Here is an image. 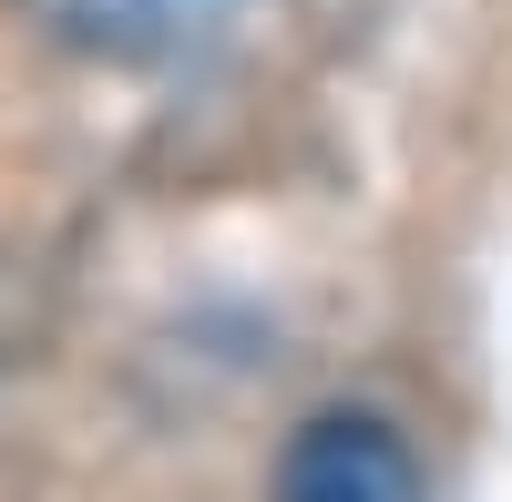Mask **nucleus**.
<instances>
[{
	"instance_id": "2",
	"label": "nucleus",
	"mask_w": 512,
	"mask_h": 502,
	"mask_svg": "<svg viewBox=\"0 0 512 502\" xmlns=\"http://www.w3.org/2000/svg\"><path fill=\"white\" fill-rule=\"evenodd\" d=\"M21 21H41L62 52H93V62H164L216 31L226 0H21Z\"/></svg>"
},
{
	"instance_id": "1",
	"label": "nucleus",
	"mask_w": 512,
	"mask_h": 502,
	"mask_svg": "<svg viewBox=\"0 0 512 502\" xmlns=\"http://www.w3.org/2000/svg\"><path fill=\"white\" fill-rule=\"evenodd\" d=\"M277 502H431V472L379 410H318L277 451Z\"/></svg>"
}]
</instances>
